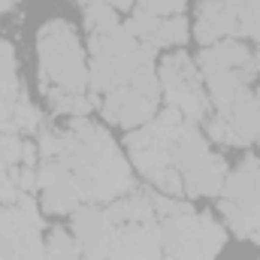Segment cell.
I'll use <instances>...</instances> for the list:
<instances>
[{
    "label": "cell",
    "instance_id": "obj_15",
    "mask_svg": "<svg viewBox=\"0 0 260 260\" xmlns=\"http://www.w3.org/2000/svg\"><path fill=\"white\" fill-rule=\"evenodd\" d=\"M209 133H212V139H218V142H224V145H245L242 136L236 133V127H233L224 115H218V118L209 121Z\"/></svg>",
    "mask_w": 260,
    "mask_h": 260
},
{
    "label": "cell",
    "instance_id": "obj_1",
    "mask_svg": "<svg viewBox=\"0 0 260 260\" xmlns=\"http://www.w3.org/2000/svg\"><path fill=\"white\" fill-rule=\"evenodd\" d=\"M37 49H40L43 88L82 94V88L88 82V70H85V58H82V46H79L76 30L67 21H49L40 30Z\"/></svg>",
    "mask_w": 260,
    "mask_h": 260
},
{
    "label": "cell",
    "instance_id": "obj_16",
    "mask_svg": "<svg viewBox=\"0 0 260 260\" xmlns=\"http://www.w3.org/2000/svg\"><path fill=\"white\" fill-rule=\"evenodd\" d=\"M136 3L145 12H154V15H179L185 0H136Z\"/></svg>",
    "mask_w": 260,
    "mask_h": 260
},
{
    "label": "cell",
    "instance_id": "obj_6",
    "mask_svg": "<svg viewBox=\"0 0 260 260\" xmlns=\"http://www.w3.org/2000/svg\"><path fill=\"white\" fill-rule=\"evenodd\" d=\"M221 115L236 127V133L242 136L245 145L254 142V139L260 136V97L257 94H251V91L239 94L236 103H233L227 112H221Z\"/></svg>",
    "mask_w": 260,
    "mask_h": 260
},
{
    "label": "cell",
    "instance_id": "obj_11",
    "mask_svg": "<svg viewBox=\"0 0 260 260\" xmlns=\"http://www.w3.org/2000/svg\"><path fill=\"white\" fill-rule=\"evenodd\" d=\"M55 112H70V115H85L94 103L85 97V94H70V91H58V88H46Z\"/></svg>",
    "mask_w": 260,
    "mask_h": 260
},
{
    "label": "cell",
    "instance_id": "obj_4",
    "mask_svg": "<svg viewBox=\"0 0 260 260\" xmlns=\"http://www.w3.org/2000/svg\"><path fill=\"white\" fill-rule=\"evenodd\" d=\"M151 115H154V103H148L130 85L109 91L106 100H103V118L112 121V124H121V127H127V130L145 124Z\"/></svg>",
    "mask_w": 260,
    "mask_h": 260
},
{
    "label": "cell",
    "instance_id": "obj_9",
    "mask_svg": "<svg viewBox=\"0 0 260 260\" xmlns=\"http://www.w3.org/2000/svg\"><path fill=\"white\" fill-rule=\"evenodd\" d=\"M127 82H130V88H133L136 94H142L148 103H157V100H160V76L154 73V67L151 64L139 67Z\"/></svg>",
    "mask_w": 260,
    "mask_h": 260
},
{
    "label": "cell",
    "instance_id": "obj_3",
    "mask_svg": "<svg viewBox=\"0 0 260 260\" xmlns=\"http://www.w3.org/2000/svg\"><path fill=\"white\" fill-rule=\"evenodd\" d=\"M239 12H242V0H206V3H200L197 40L203 46H215L221 37L236 34Z\"/></svg>",
    "mask_w": 260,
    "mask_h": 260
},
{
    "label": "cell",
    "instance_id": "obj_2",
    "mask_svg": "<svg viewBox=\"0 0 260 260\" xmlns=\"http://www.w3.org/2000/svg\"><path fill=\"white\" fill-rule=\"evenodd\" d=\"M160 88L167 94V103L179 109L188 121H200L209 109V94L203 91V76L188 55H170L160 64Z\"/></svg>",
    "mask_w": 260,
    "mask_h": 260
},
{
    "label": "cell",
    "instance_id": "obj_17",
    "mask_svg": "<svg viewBox=\"0 0 260 260\" xmlns=\"http://www.w3.org/2000/svg\"><path fill=\"white\" fill-rule=\"evenodd\" d=\"M254 67H257V73H260V52L254 55Z\"/></svg>",
    "mask_w": 260,
    "mask_h": 260
},
{
    "label": "cell",
    "instance_id": "obj_14",
    "mask_svg": "<svg viewBox=\"0 0 260 260\" xmlns=\"http://www.w3.org/2000/svg\"><path fill=\"white\" fill-rule=\"evenodd\" d=\"M239 30H245L248 37L260 40V0H242V12H239Z\"/></svg>",
    "mask_w": 260,
    "mask_h": 260
},
{
    "label": "cell",
    "instance_id": "obj_12",
    "mask_svg": "<svg viewBox=\"0 0 260 260\" xmlns=\"http://www.w3.org/2000/svg\"><path fill=\"white\" fill-rule=\"evenodd\" d=\"M46 254H49V260H88V257H82L79 242H76V239H70V236L61 233V230H55V233L49 236Z\"/></svg>",
    "mask_w": 260,
    "mask_h": 260
},
{
    "label": "cell",
    "instance_id": "obj_7",
    "mask_svg": "<svg viewBox=\"0 0 260 260\" xmlns=\"http://www.w3.org/2000/svg\"><path fill=\"white\" fill-rule=\"evenodd\" d=\"M0 94L12 103L21 88H18V64H15V46L12 43H0Z\"/></svg>",
    "mask_w": 260,
    "mask_h": 260
},
{
    "label": "cell",
    "instance_id": "obj_13",
    "mask_svg": "<svg viewBox=\"0 0 260 260\" xmlns=\"http://www.w3.org/2000/svg\"><path fill=\"white\" fill-rule=\"evenodd\" d=\"M85 24L88 30H109V27H118V18H115V9L106 6V3H91L85 6Z\"/></svg>",
    "mask_w": 260,
    "mask_h": 260
},
{
    "label": "cell",
    "instance_id": "obj_8",
    "mask_svg": "<svg viewBox=\"0 0 260 260\" xmlns=\"http://www.w3.org/2000/svg\"><path fill=\"white\" fill-rule=\"evenodd\" d=\"M124 30H127L133 40H142L145 46H151V40H154V37H157V30H160V18H157L154 12L136 9V12H133V15L127 18Z\"/></svg>",
    "mask_w": 260,
    "mask_h": 260
},
{
    "label": "cell",
    "instance_id": "obj_10",
    "mask_svg": "<svg viewBox=\"0 0 260 260\" xmlns=\"http://www.w3.org/2000/svg\"><path fill=\"white\" fill-rule=\"evenodd\" d=\"M185 40H188V21L182 15H170L167 21H160V30L151 40V49H157V46H182Z\"/></svg>",
    "mask_w": 260,
    "mask_h": 260
},
{
    "label": "cell",
    "instance_id": "obj_5",
    "mask_svg": "<svg viewBox=\"0 0 260 260\" xmlns=\"http://www.w3.org/2000/svg\"><path fill=\"white\" fill-rule=\"evenodd\" d=\"M224 179H227V164L218 154H209L200 167L182 176V185L191 197H212L224 188Z\"/></svg>",
    "mask_w": 260,
    "mask_h": 260
}]
</instances>
